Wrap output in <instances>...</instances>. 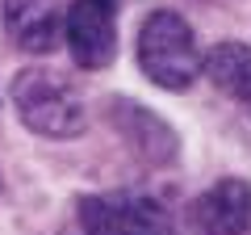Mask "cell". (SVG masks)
<instances>
[{"label":"cell","mask_w":251,"mask_h":235,"mask_svg":"<svg viewBox=\"0 0 251 235\" xmlns=\"http://www.w3.org/2000/svg\"><path fill=\"white\" fill-rule=\"evenodd\" d=\"M17 114L38 139H75L84 130V97L54 67H25L13 80Z\"/></svg>","instance_id":"6da1fadb"},{"label":"cell","mask_w":251,"mask_h":235,"mask_svg":"<svg viewBox=\"0 0 251 235\" xmlns=\"http://www.w3.org/2000/svg\"><path fill=\"white\" fill-rule=\"evenodd\" d=\"M105 4H117V0H105Z\"/></svg>","instance_id":"9c48e42d"},{"label":"cell","mask_w":251,"mask_h":235,"mask_svg":"<svg viewBox=\"0 0 251 235\" xmlns=\"http://www.w3.org/2000/svg\"><path fill=\"white\" fill-rule=\"evenodd\" d=\"M80 235H172L163 202L147 193H88L75 206Z\"/></svg>","instance_id":"3957f363"},{"label":"cell","mask_w":251,"mask_h":235,"mask_svg":"<svg viewBox=\"0 0 251 235\" xmlns=\"http://www.w3.org/2000/svg\"><path fill=\"white\" fill-rule=\"evenodd\" d=\"M138 67L151 84L168 92H184L201 72V51L193 26L172 9L151 13L138 29Z\"/></svg>","instance_id":"7a4b0ae2"},{"label":"cell","mask_w":251,"mask_h":235,"mask_svg":"<svg viewBox=\"0 0 251 235\" xmlns=\"http://www.w3.org/2000/svg\"><path fill=\"white\" fill-rule=\"evenodd\" d=\"M193 223L201 235H251V185L234 176L209 185L193 202Z\"/></svg>","instance_id":"8992f818"},{"label":"cell","mask_w":251,"mask_h":235,"mask_svg":"<svg viewBox=\"0 0 251 235\" xmlns=\"http://www.w3.org/2000/svg\"><path fill=\"white\" fill-rule=\"evenodd\" d=\"M63 38L72 51L75 67L84 72H105L117 55V26H113V4L105 0H75L63 17Z\"/></svg>","instance_id":"277c9868"},{"label":"cell","mask_w":251,"mask_h":235,"mask_svg":"<svg viewBox=\"0 0 251 235\" xmlns=\"http://www.w3.org/2000/svg\"><path fill=\"white\" fill-rule=\"evenodd\" d=\"M201 67L209 72V80H214L230 101H239V109L251 114V46H243V42H218L214 51L205 55V63H201Z\"/></svg>","instance_id":"ba28073f"},{"label":"cell","mask_w":251,"mask_h":235,"mask_svg":"<svg viewBox=\"0 0 251 235\" xmlns=\"http://www.w3.org/2000/svg\"><path fill=\"white\" fill-rule=\"evenodd\" d=\"M105 114H109V122H113V130H117L130 147H134L143 160L168 164L172 155H176V135H172V126L163 122L159 114L134 105L130 97H109Z\"/></svg>","instance_id":"5b68a950"},{"label":"cell","mask_w":251,"mask_h":235,"mask_svg":"<svg viewBox=\"0 0 251 235\" xmlns=\"http://www.w3.org/2000/svg\"><path fill=\"white\" fill-rule=\"evenodd\" d=\"M4 4V34L17 51L46 55L63 42V21L54 0H0Z\"/></svg>","instance_id":"52a82bcc"}]
</instances>
